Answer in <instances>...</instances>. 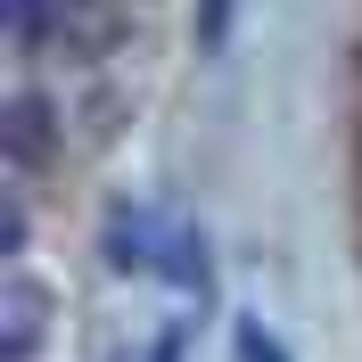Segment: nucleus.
<instances>
[{
    "label": "nucleus",
    "mask_w": 362,
    "mask_h": 362,
    "mask_svg": "<svg viewBox=\"0 0 362 362\" xmlns=\"http://www.w3.org/2000/svg\"><path fill=\"white\" fill-rule=\"evenodd\" d=\"M181 346H189V321H173V329H157V346H148V362H181Z\"/></svg>",
    "instance_id": "10"
},
{
    "label": "nucleus",
    "mask_w": 362,
    "mask_h": 362,
    "mask_svg": "<svg viewBox=\"0 0 362 362\" xmlns=\"http://www.w3.org/2000/svg\"><path fill=\"white\" fill-rule=\"evenodd\" d=\"M0 8H8V49L49 58V0H0Z\"/></svg>",
    "instance_id": "6"
},
{
    "label": "nucleus",
    "mask_w": 362,
    "mask_h": 362,
    "mask_svg": "<svg viewBox=\"0 0 362 362\" xmlns=\"http://www.w3.org/2000/svg\"><path fill=\"white\" fill-rule=\"evenodd\" d=\"M230 42V0H198V49H223Z\"/></svg>",
    "instance_id": "9"
},
{
    "label": "nucleus",
    "mask_w": 362,
    "mask_h": 362,
    "mask_svg": "<svg viewBox=\"0 0 362 362\" xmlns=\"http://www.w3.org/2000/svg\"><path fill=\"white\" fill-rule=\"evenodd\" d=\"M124 49V0H49V58L99 66Z\"/></svg>",
    "instance_id": "2"
},
{
    "label": "nucleus",
    "mask_w": 362,
    "mask_h": 362,
    "mask_svg": "<svg viewBox=\"0 0 362 362\" xmlns=\"http://www.w3.org/2000/svg\"><path fill=\"white\" fill-rule=\"evenodd\" d=\"M42 329H49V288L8 264V280H0V362H33Z\"/></svg>",
    "instance_id": "3"
},
{
    "label": "nucleus",
    "mask_w": 362,
    "mask_h": 362,
    "mask_svg": "<svg viewBox=\"0 0 362 362\" xmlns=\"http://www.w3.org/2000/svg\"><path fill=\"white\" fill-rule=\"evenodd\" d=\"M165 247H157V214L132 198H115L107 206V272H157Z\"/></svg>",
    "instance_id": "4"
},
{
    "label": "nucleus",
    "mask_w": 362,
    "mask_h": 362,
    "mask_svg": "<svg viewBox=\"0 0 362 362\" xmlns=\"http://www.w3.org/2000/svg\"><path fill=\"white\" fill-rule=\"evenodd\" d=\"M58 140H66V107L49 99V90H8V107H0V157H8V181H42L49 157H58Z\"/></svg>",
    "instance_id": "1"
},
{
    "label": "nucleus",
    "mask_w": 362,
    "mask_h": 362,
    "mask_svg": "<svg viewBox=\"0 0 362 362\" xmlns=\"http://www.w3.org/2000/svg\"><path fill=\"white\" fill-rule=\"evenodd\" d=\"M230 354H239V362H288V346L272 338L255 313H239V321H230Z\"/></svg>",
    "instance_id": "8"
},
{
    "label": "nucleus",
    "mask_w": 362,
    "mask_h": 362,
    "mask_svg": "<svg viewBox=\"0 0 362 362\" xmlns=\"http://www.w3.org/2000/svg\"><path fill=\"white\" fill-rule=\"evenodd\" d=\"M165 280H173L181 296H206V280H214V264H206V230H173L165 239Z\"/></svg>",
    "instance_id": "5"
},
{
    "label": "nucleus",
    "mask_w": 362,
    "mask_h": 362,
    "mask_svg": "<svg viewBox=\"0 0 362 362\" xmlns=\"http://www.w3.org/2000/svg\"><path fill=\"white\" fill-rule=\"evenodd\" d=\"M25 189H33V181H8V206H0V255H8V264H25V230H33Z\"/></svg>",
    "instance_id": "7"
}]
</instances>
